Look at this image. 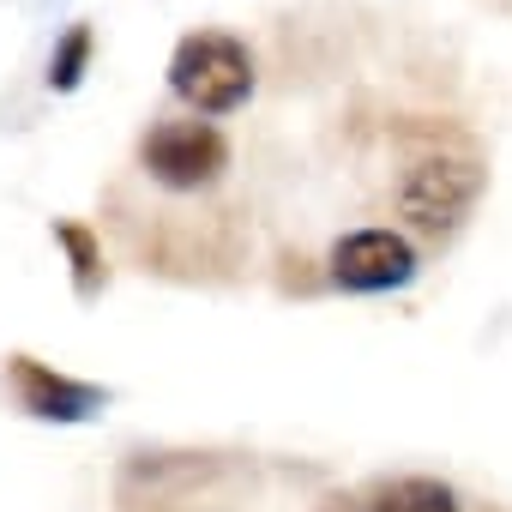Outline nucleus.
Masks as SVG:
<instances>
[{"label": "nucleus", "mask_w": 512, "mask_h": 512, "mask_svg": "<svg viewBox=\"0 0 512 512\" xmlns=\"http://www.w3.org/2000/svg\"><path fill=\"white\" fill-rule=\"evenodd\" d=\"M85 61H91V25H73V31L55 43V55H49V85H55V91H73V85L85 79Z\"/></svg>", "instance_id": "obj_8"}, {"label": "nucleus", "mask_w": 512, "mask_h": 512, "mask_svg": "<svg viewBox=\"0 0 512 512\" xmlns=\"http://www.w3.org/2000/svg\"><path fill=\"white\" fill-rule=\"evenodd\" d=\"M482 193V163L476 157H422L404 181H398V211L410 217V229L422 235H452L464 223V211Z\"/></svg>", "instance_id": "obj_3"}, {"label": "nucleus", "mask_w": 512, "mask_h": 512, "mask_svg": "<svg viewBox=\"0 0 512 512\" xmlns=\"http://www.w3.org/2000/svg\"><path fill=\"white\" fill-rule=\"evenodd\" d=\"M139 163L169 193H199L229 169V139L211 121H163L139 139Z\"/></svg>", "instance_id": "obj_2"}, {"label": "nucleus", "mask_w": 512, "mask_h": 512, "mask_svg": "<svg viewBox=\"0 0 512 512\" xmlns=\"http://www.w3.org/2000/svg\"><path fill=\"white\" fill-rule=\"evenodd\" d=\"M13 386H19V404L31 416H43V422H85V416L103 410V392L97 386L55 374L37 356H13Z\"/></svg>", "instance_id": "obj_5"}, {"label": "nucleus", "mask_w": 512, "mask_h": 512, "mask_svg": "<svg viewBox=\"0 0 512 512\" xmlns=\"http://www.w3.org/2000/svg\"><path fill=\"white\" fill-rule=\"evenodd\" d=\"M368 512H458V494L434 476H398L374 494Z\"/></svg>", "instance_id": "obj_6"}, {"label": "nucleus", "mask_w": 512, "mask_h": 512, "mask_svg": "<svg viewBox=\"0 0 512 512\" xmlns=\"http://www.w3.org/2000/svg\"><path fill=\"white\" fill-rule=\"evenodd\" d=\"M169 91H175L181 103H193L199 115H229V109H241L247 91H253V61H247V49H241L235 37H223V31H193V37H181L175 55H169Z\"/></svg>", "instance_id": "obj_1"}, {"label": "nucleus", "mask_w": 512, "mask_h": 512, "mask_svg": "<svg viewBox=\"0 0 512 512\" xmlns=\"http://www.w3.org/2000/svg\"><path fill=\"white\" fill-rule=\"evenodd\" d=\"M55 241L73 253V290L91 302L103 290V247H97V235L85 223H55Z\"/></svg>", "instance_id": "obj_7"}, {"label": "nucleus", "mask_w": 512, "mask_h": 512, "mask_svg": "<svg viewBox=\"0 0 512 512\" xmlns=\"http://www.w3.org/2000/svg\"><path fill=\"white\" fill-rule=\"evenodd\" d=\"M416 278V247L392 229H356L332 247V284L350 296H380Z\"/></svg>", "instance_id": "obj_4"}]
</instances>
